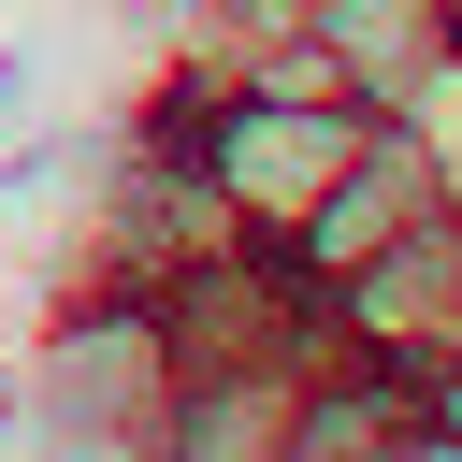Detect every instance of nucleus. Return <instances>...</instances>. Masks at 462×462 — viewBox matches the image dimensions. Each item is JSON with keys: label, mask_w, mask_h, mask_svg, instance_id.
Listing matches in <instances>:
<instances>
[{"label": "nucleus", "mask_w": 462, "mask_h": 462, "mask_svg": "<svg viewBox=\"0 0 462 462\" xmlns=\"http://www.w3.org/2000/svg\"><path fill=\"white\" fill-rule=\"evenodd\" d=\"M346 144H361V101L231 87V101H217V130H202V173H217V202H231L245 231H289V217L346 173Z\"/></svg>", "instance_id": "f257e3e1"}, {"label": "nucleus", "mask_w": 462, "mask_h": 462, "mask_svg": "<svg viewBox=\"0 0 462 462\" xmlns=\"http://www.w3.org/2000/svg\"><path fill=\"white\" fill-rule=\"evenodd\" d=\"M332 318H346V346H361V361L433 375V361L462 346V202L404 217L390 245H361V260L332 274Z\"/></svg>", "instance_id": "f03ea898"}, {"label": "nucleus", "mask_w": 462, "mask_h": 462, "mask_svg": "<svg viewBox=\"0 0 462 462\" xmlns=\"http://www.w3.org/2000/svg\"><path fill=\"white\" fill-rule=\"evenodd\" d=\"M433 202H448V173H433L419 116H361L346 173H332V188H318V202H303V217H289L274 245H289V260H303V274L332 289V274H346L361 245H390V231H404V217H433Z\"/></svg>", "instance_id": "7ed1b4c3"}, {"label": "nucleus", "mask_w": 462, "mask_h": 462, "mask_svg": "<svg viewBox=\"0 0 462 462\" xmlns=\"http://www.w3.org/2000/svg\"><path fill=\"white\" fill-rule=\"evenodd\" d=\"M303 43L332 58V87H346L361 116H419V101L448 87L433 0H303Z\"/></svg>", "instance_id": "20e7f679"}, {"label": "nucleus", "mask_w": 462, "mask_h": 462, "mask_svg": "<svg viewBox=\"0 0 462 462\" xmlns=\"http://www.w3.org/2000/svg\"><path fill=\"white\" fill-rule=\"evenodd\" d=\"M274 419H289V375L274 361H231V375H173L144 462H274Z\"/></svg>", "instance_id": "39448f33"}, {"label": "nucleus", "mask_w": 462, "mask_h": 462, "mask_svg": "<svg viewBox=\"0 0 462 462\" xmlns=\"http://www.w3.org/2000/svg\"><path fill=\"white\" fill-rule=\"evenodd\" d=\"M433 29H448V43H462V0H433Z\"/></svg>", "instance_id": "423d86ee"}]
</instances>
